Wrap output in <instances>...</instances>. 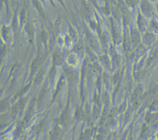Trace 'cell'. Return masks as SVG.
I'll return each mask as SVG.
<instances>
[{"label":"cell","mask_w":158,"mask_h":140,"mask_svg":"<svg viewBox=\"0 0 158 140\" xmlns=\"http://www.w3.org/2000/svg\"><path fill=\"white\" fill-rule=\"evenodd\" d=\"M66 62L73 69L77 68L80 62L79 56L76 53H72L67 57Z\"/></svg>","instance_id":"obj_2"},{"label":"cell","mask_w":158,"mask_h":140,"mask_svg":"<svg viewBox=\"0 0 158 140\" xmlns=\"http://www.w3.org/2000/svg\"><path fill=\"white\" fill-rule=\"evenodd\" d=\"M60 46L68 49H71L73 46V41L72 38L68 34H62L59 36L57 39Z\"/></svg>","instance_id":"obj_1"}]
</instances>
